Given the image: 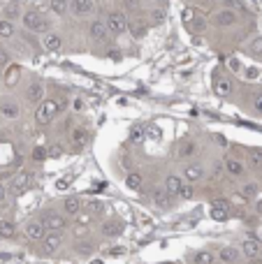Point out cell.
<instances>
[{
	"instance_id": "cell-1",
	"label": "cell",
	"mask_w": 262,
	"mask_h": 264,
	"mask_svg": "<svg viewBox=\"0 0 262 264\" xmlns=\"http://www.w3.org/2000/svg\"><path fill=\"white\" fill-rule=\"evenodd\" d=\"M58 109H61V107L56 105L53 100H44V102H40V107H37V111H35V123L37 125H49L53 118H56Z\"/></svg>"
},
{
	"instance_id": "cell-2",
	"label": "cell",
	"mask_w": 262,
	"mask_h": 264,
	"mask_svg": "<svg viewBox=\"0 0 262 264\" xmlns=\"http://www.w3.org/2000/svg\"><path fill=\"white\" fill-rule=\"evenodd\" d=\"M128 17H125V12H109V17H107V28H109V33L114 35H121L128 30Z\"/></svg>"
},
{
	"instance_id": "cell-3",
	"label": "cell",
	"mask_w": 262,
	"mask_h": 264,
	"mask_svg": "<svg viewBox=\"0 0 262 264\" xmlns=\"http://www.w3.org/2000/svg\"><path fill=\"white\" fill-rule=\"evenodd\" d=\"M21 19H24V26H26L30 33H47V28H49V23H47L37 12H26Z\"/></svg>"
},
{
	"instance_id": "cell-4",
	"label": "cell",
	"mask_w": 262,
	"mask_h": 264,
	"mask_svg": "<svg viewBox=\"0 0 262 264\" xmlns=\"http://www.w3.org/2000/svg\"><path fill=\"white\" fill-rule=\"evenodd\" d=\"M26 237L30 241H42L47 237V227H44L42 220H33V222H28L26 225Z\"/></svg>"
},
{
	"instance_id": "cell-5",
	"label": "cell",
	"mask_w": 262,
	"mask_h": 264,
	"mask_svg": "<svg viewBox=\"0 0 262 264\" xmlns=\"http://www.w3.org/2000/svg\"><path fill=\"white\" fill-rule=\"evenodd\" d=\"M88 33H91V37H93L95 42H105L107 37H109V28H107V21H100V19H95V21L91 23V28H88Z\"/></svg>"
},
{
	"instance_id": "cell-6",
	"label": "cell",
	"mask_w": 262,
	"mask_h": 264,
	"mask_svg": "<svg viewBox=\"0 0 262 264\" xmlns=\"http://www.w3.org/2000/svg\"><path fill=\"white\" fill-rule=\"evenodd\" d=\"M40 220L44 222V227H47V229H53V232H56V229H63V227H65V218H63L61 213H56V211H47Z\"/></svg>"
},
{
	"instance_id": "cell-7",
	"label": "cell",
	"mask_w": 262,
	"mask_h": 264,
	"mask_svg": "<svg viewBox=\"0 0 262 264\" xmlns=\"http://www.w3.org/2000/svg\"><path fill=\"white\" fill-rule=\"evenodd\" d=\"M239 257H241V250L235 246H223L218 250V260L223 264H237L239 262Z\"/></svg>"
},
{
	"instance_id": "cell-8",
	"label": "cell",
	"mask_w": 262,
	"mask_h": 264,
	"mask_svg": "<svg viewBox=\"0 0 262 264\" xmlns=\"http://www.w3.org/2000/svg\"><path fill=\"white\" fill-rule=\"evenodd\" d=\"M42 46L49 53L61 51V49H63V37L58 35V33H47V35L42 37Z\"/></svg>"
},
{
	"instance_id": "cell-9",
	"label": "cell",
	"mask_w": 262,
	"mask_h": 264,
	"mask_svg": "<svg viewBox=\"0 0 262 264\" xmlns=\"http://www.w3.org/2000/svg\"><path fill=\"white\" fill-rule=\"evenodd\" d=\"M223 167H225V172L230 176H241L246 172L244 162H241V160H237V158H232V155H227V158L223 160Z\"/></svg>"
},
{
	"instance_id": "cell-10",
	"label": "cell",
	"mask_w": 262,
	"mask_h": 264,
	"mask_svg": "<svg viewBox=\"0 0 262 264\" xmlns=\"http://www.w3.org/2000/svg\"><path fill=\"white\" fill-rule=\"evenodd\" d=\"M24 14H26V12H24V7H21L19 0H12V2H7V5L2 7V19H9V21L24 17Z\"/></svg>"
},
{
	"instance_id": "cell-11",
	"label": "cell",
	"mask_w": 262,
	"mask_h": 264,
	"mask_svg": "<svg viewBox=\"0 0 262 264\" xmlns=\"http://www.w3.org/2000/svg\"><path fill=\"white\" fill-rule=\"evenodd\" d=\"M0 114H2V118H7V121H14V118L21 116V107H19L17 102L5 100V102H0Z\"/></svg>"
},
{
	"instance_id": "cell-12",
	"label": "cell",
	"mask_w": 262,
	"mask_h": 264,
	"mask_svg": "<svg viewBox=\"0 0 262 264\" xmlns=\"http://www.w3.org/2000/svg\"><path fill=\"white\" fill-rule=\"evenodd\" d=\"M70 9L77 17H86L93 12V0H70Z\"/></svg>"
},
{
	"instance_id": "cell-13",
	"label": "cell",
	"mask_w": 262,
	"mask_h": 264,
	"mask_svg": "<svg viewBox=\"0 0 262 264\" xmlns=\"http://www.w3.org/2000/svg\"><path fill=\"white\" fill-rule=\"evenodd\" d=\"M42 241H44V248H42V250L47 253V255H51V253H56V250L61 248V234H56V232L47 234Z\"/></svg>"
},
{
	"instance_id": "cell-14",
	"label": "cell",
	"mask_w": 262,
	"mask_h": 264,
	"mask_svg": "<svg viewBox=\"0 0 262 264\" xmlns=\"http://www.w3.org/2000/svg\"><path fill=\"white\" fill-rule=\"evenodd\" d=\"M165 190L169 195H181V190H184V181H181L176 174H169L165 178Z\"/></svg>"
},
{
	"instance_id": "cell-15",
	"label": "cell",
	"mask_w": 262,
	"mask_h": 264,
	"mask_svg": "<svg viewBox=\"0 0 262 264\" xmlns=\"http://www.w3.org/2000/svg\"><path fill=\"white\" fill-rule=\"evenodd\" d=\"M169 197H172V195L167 193L165 188H153V193H151V199H153L156 206H160V209H167V206H169Z\"/></svg>"
},
{
	"instance_id": "cell-16",
	"label": "cell",
	"mask_w": 262,
	"mask_h": 264,
	"mask_svg": "<svg viewBox=\"0 0 262 264\" xmlns=\"http://www.w3.org/2000/svg\"><path fill=\"white\" fill-rule=\"evenodd\" d=\"M216 23L223 28H230L237 23V12H232V9H223V12H218L216 14Z\"/></svg>"
},
{
	"instance_id": "cell-17",
	"label": "cell",
	"mask_w": 262,
	"mask_h": 264,
	"mask_svg": "<svg viewBox=\"0 0 262 264\" xmlns=\"http://www.w3.org/2000/svg\"><path fill=\"white\" fill-rule=\"evenodd\" d=\"M241 253H244L248 260H255V257L262 253L260 243H258V241H253V239H248V241H244V243H241Z\"/></svg>"
},
{
	"instance_id": "cell-18",
	"label": "cell",
	"mask_w": 262,
	"mask_h": 264,
	"mask_svg": "<svg viewBox=\"0 0 262 264\" xmlns=\"http://www.w3.org/2000/svg\"><path fill=\"white\" fill-rule=\"evenodd\" d=\"M211 218L214 220H227V202L216 199V202L211 204Z\"/></svg>"
},
{
	"instance_id": "cell-19",
	"label": "cell",
	"mask_w": 262,
	"mask_h": 264,
	"mask_svg": "<svg viewBox=\"0 0 262 264\" xmlns=\"http://www.w3.org/2000/svg\"><path fill=\"white\" fill-rule=\"evenodd\" d=\"M202 176H204V167H202V165H197V162H192V165H188V167H186V178H188V181H192V183H195V181H200Z\"/></svg>"
},
{
	"instance_id": "cell-20",
	"label": "cell",
	"mask_w": 262,
	"mask_h": 264,
	"mask_svg": "<svg viewBox=\"0 0 262 264\" xmlns=\"http://www.w3.org/2000/svg\"><path fill=\"white\" fill-rule=\"evenodd\" d=\"M186 28L191 30L192 35H200V33H204V30H207V21H204V19H200V17H195V19H191V21L186 23Z\"/></svg>"
},
{
	"instance_id": "cell-21",
	"label": "cell",
	"mask_w": 262,
	"mask_h": 264,
	"mask_svg": "<svg viewBox=\"0 0 262 264\" xmlns=\"http://www.w3.org/2000/svg\"><path fill=\"white\" fill-rule=\"evenodd\" d=\"M125 185H128L130 190H135V193H137V190H142V185H144V178H142L140 172H130V174H128V178H125Z\"/></svg>"
},
{
	"instance_id": "cell-22",
	"label": "cell",
	"mask_w": 262,
	"mask_h": 264,
	"mask_svg": "<svg viewBox=\"0 0 262 264\" xmlns=\"http://www.w3.org/2000/svg\"><path fill=\"white\" fill-rule=\"evenodd\" d=\"M214 88H216L218 95H230V93H232V81L227 79V77H218L216 84H214Z\"/></svg>"
},
{
	"instance_id": "cell-23",
	"label": "cell",
	"mask_w": 262,
	"mask_h": 264,
	"mask_svg": "<svg viewBox=\"0 0 262 264\" xmlns=\"http://www.w3.org/2000/svg\"><path fill=\"white\" fill-rule=\"evenodd\" d=\"M28 181H30V176L26 174V172H19L17 176H14V178H12V183H9V188H12V190H24V188H26L28 185Z\"/></svg>"
},
{
	"instance_id": "cell-24",
	"label": "cell",
	"mask_w": 262,
	"mask_h": 264,
	"mask_svg": "<svg viewBox=\"0 0 262 264\" xmlns=\"http://www.w3.org/2000/svg\"><path fill=\"white\" fill-rule=\"evenodd\" d=\"M17 234V227L12 220H0V239H12Z\"/></svg>"
},
{
	"instance_id": "cell-25",
	"label": "cell",
	"mask_w": 262,
	"mask_h": 264,
	"mask_svg": "<svg viewBox=\"0 0 262 264\" xmlns=\"http://www.w3.org/2000/svg\"><path fill=\"white\" fill-rule=\"evenodd\" d=\"M28 100H30V102H44L42 100V95H44V90H42V86H40V84H30V86H28Z\"/></svg>"
},
{
	"instance_id": "cell-26",
	"label": "cell",
	"mask_w": 262,
	"mask_h": 264,
	"mask_svg": "<svg viewBox=\"0 0 262 264\" xmlns=\"http://www.w3.org/2000/svg\"><path fill=\"white\" fill-rule=\"evenodd\" d=\"M258 190H260V185L251 181V183H246V185H241V188H239V195H241L244 199H253L255 195H258Z\"/></svg>"
},
{
	"instance_id": "cell-27",
	"label": "cell",
	"mask_w": 262,
	"mask_h": 264,
	"mask_svg": "<svg viewBox=\"0 0 262 264\" xmlns=\"http://www.w3.org/2000/svg\"><path fill=\"white\" fill-rule=\"evenodd\" d=\"M86 141H88V132L86 130H74L72 132V146H74V149H81Z\"/></svg>"
},
{
	"instance_id": "cell-28",
	"label": "cell",
	"mask_w": 262,
	"mask_h": 264,
	"mask_svg": "<svg viewBox=\"0 0 262 264\" xmlns=\"http://www.w3.org/2000/svg\"><path fill=\"white\" fill-rule=\"evenodd\" d=\"M14 35V23L9 19H0V37L7 40V37Z\"/></svg>"
},
{
	"instance_id": "cell-29",
	"label": "cell",
	"mask_w": 262,
	"mask_h": 264,
	"mask_svg": "<svg viewBox=\"0 0 262 264\" xmlns=\"http://www.w3.org/2000/svg\"><path fill=\"white\" fill-rule=\"evenodd\" d=\"M79 211H81V202H79L77 197H68V199H65V213L77 216Z\"/></svg>"
},
{
	"instance_id": "cell-30",
	"label": "cell",
	"mask_w": 262,
	"mask_h": 264,
	"mask_svg": "<svg viewBox=\"0 0 262 264\" xmlns=\"http://www.w3.org/2000/svg\"><path fill=\"white\" fill-rule=\"evenodd\" d=\"M51 9L61 17V14H65L70 9V0H51Z\"/></svg>"
},
{
	"instance_id": "cell-31",
	"label": "cell",
	"mask_w": 262,
	"mask_h": 264,
	"mask_svg": "<svg viewBox=\"0 0 262 264\" xmlns=\"http://www.w3.org/2000/svg\"><path fill=\"white\" fill-rule=\"evenodd\" d=\"M195 153H197V144H195V141H184V144H181V155H184V158H192Z\"/></svg>"
},
{
	"instance_id": "cell-32",
	"label": "cell",
	"mask_w": 262,
	"mask_h": 264,
	"mask_svg": "<svg viewBox=\"0 0 262 264\" xmlns=\"http://www.w3.org/2000/svg\"><path fill=\"white\" fill-rule=\"evenodd\" d=\"M248 160H251V165H253V167H262V149L248 151Z\"/></svg>"
},
{
	"instance_id": "cell-33",
	"label": "cell",
	"mask_w": 262,
	"mask_h": 264,
	"mask_svg": "<svg viewBox=\"0 0 262 264\" xmlns=\"http://www.w3.org/2000/svg\"><path fill=\"white\" fill-rule=\"evenodd\" d=\"M195 264H214V255H211L209 250L197 253V257H195Z\"/></svg>"
},
{
	"instance_id": "cell-34",
	"label": "cell",
	"mask_w": 262,
	"mask_h": 264,
	"mask_svg": "<svg viewBox=\"0 0 262 264\" xmlns=\"http://www.w3.org/2000/svg\"><path fill=\"white\" fill-rule=\"evenodd\" d=\"M17 77H19V67H9L7 77H5V84H7V86H14V84H17Z\"/></svg>"
},
{
	"instance_id": "cell-35",
	"label": "cell",
	"mask_w": 262,
	"mask_h": 264,
	"mask_svg": "<svg viewBox=\"0 0 262 264\" xmlns=\"http://www.w3.org/2000/svg\"><path fill=\"white\" fill-rule=\"evenodd\" d=\"M130 141L132 144H142V141H144V132H142L140 128H132L130 130Z\"/></svg>"
},
{
	"instance_id": "cell-36",
	"label": "cell",
	"mask_w": 262,
	"mask_h": 264,
	"mask_svg": "<svg viewBox=\"0 0 262 264\" xmlns=\"http://www.w3.org/2000/svg\"><path fill=\"white\" fill-rule=\"evenodd\" d=\"M102 232H105L107 237H116V234L121 232V225H112V222H107L105 227H102Z\"/></svg>"
},
{
	"instance_id": "cell-37",
	"label": "cell",
	"mask_w": 262,
	"mask_h": 264,
	"mask_svg": "<svg viewBox=\"0 0 262 264\" xmlns=\"http://www.w3.org/2000/svg\"><path fill=\"white\" fill-rule=\"evenodd\" d=\"M165 19H167V14L163 9H153V12H151V21H153V23H163Z\"/></svg>"
},
{
	"instance_id": "cell-38",
	"label": "cell",
	"mask_w": 262,
	"mask_h": 264,
	"mask_svg": "<svg viewBox=\"0 0 262 264\" xmlns=\"http://www.w3.org/2000/svg\"><path fill=\"white\" fill-rule=\"evenodd\" d=\"M61 153H63V146H61V144H51V146L47 149V155H49V158H58Z\"/></svg>"
},
{
	"instance_id": "cell-39",
	"label": "cell",
	"mask_w": 262,
	"mask_h": 264,
	"mask_svg": "<svg viewBox=\"0 0 262 264\" xmlns=\"http://www.w3.org/2000/svg\"><path fill=\"white\" fill-rule=\"evenodd\" d=\"M68 185H70V176H63V178H58V181H56V190L65 193V190H68Z\"/></svg>"
},
{
	"instance_id": "cell-40",
	"label": "cell",
	"mask_w": 262,
	"mask_h": 264,
	"mask_svg": "<svg viewBox=\"0 0 262 264\" xmlns=\"http://www.w3.org/2000/svg\"><path fill=\"white\" fill-rule=\"evenodd\" d=\"M44 158H49V155H47V149H33V160H35V162H42Z\"/></svg>"
},
{
	"instance_id": "cell-41",
	"label": "cell",
	"mask_w": 262,
	"mask_h": 264,
	"mask_svg": "<svg viewBox=\"0 0 262 264\" xmlns=\"http://www.w3.org/2000/svg\"><path fill=\"white\" fill-rule=\"evenodd\" d=\"M251 51L253 53H262V37H255L253 44H251Z\"/></svg>"
},
{
	"instance_id": "cell-42",
	"label": "cell",
	"mask_w": 262,
	"mask_h": 264,
	"mask_svg": "<svg viewBox=\"0 0 262 264\" xmlns=\"http://www.w3.org/2000/svg\"><path fill=\"white\" fill-rule=\"evenodd\" d=\"M192 195H195V190H192L191 185H184V190H181V195H179V197H184V199H191Z\"/></svg>"
},
{
	"instance_id": "cell-43",
	"label": "cell",
	"mask_w": 262,
	"mask_h": 264,
	"mask_svg": "<svg viewBox=\"0 0 262 264\" xmlns=\"http://www.w3.org/2000/svg\"><path fill=\"white\" fill-rule=\"evenodd\" d=\"M9 63V53L5 51V49H2V46H0V67H5V65H7Z\"/></svg>"
},
{
	"instance_id": "cell-44",
	"label": "cell",
	"mask_w": 262,
	"mask_h": 264,
	"mask_svg": "<svg viewBox=\"0 0 262 264\" xmlns=\"http://www.w3.org/2000/svg\"><path fill=\"white\" fill-rule=\"evenodd\" d=\"M2 202H7V185L5 183H0V204Z\"/></svg>"
},
{
	"instance_id": "cell-45",
	"label": "cell",
	"mask_w": 262,
	"mask_h": 264,
	"mask_svg": "<svg viewBox=\"0 0 262 264\" xmlns=\"http://www.w3.org/2000/svg\"><path fill=\"white\" fill-rule=\"evenodd\" d=\"M253 109H255V111H258V114L262 116V95H258V97H255V102H253Z\"/></svg>"
},
{
	"instance_id": "cell-46",
	"label": "cell",
	"mask_w": 262,
	"mask_h": 264,
	"mask_svg": "<svg viewBox=\"0 0 262 264\" xmlns=\"http://www.w3.org/2000/svg\"><path fill=\"white\" fill-rule=\"evenodd\" d=\"M227 65H230V70H232V72H239V70H241V67H239V61H237V58H230V61H227Z\"/></svg>"
},
{
	"instance_id": "cell-47",
	"label": "cell",
	"mask_w": 262,
	"mask_h": 264,
	"mask_svg": "<svg viewBox=\"0 0 262 264\" xmlns=\"http://www.w3.org/2000/svg\"><path fill=\"white\" fill-rule=\"evenodd\" d=\"M191 19H195V17H192V12H191V9H184V23H188Z\"/></svg>"
},
{
	"instance_id": "cell-48",
	"label": "cell",
	"mask_w": 262,
	"mask_h": 264,
	"mask_svg": "<svg viewBox=\"0 0 262 264\" xmlns=\"http://www.w3.org/2000/svg\"><path fill=\"white\" fill-rule=\"evenodd\" d=\"M123 5H125V7H130V9H135V7H137V0H123Z\"/></svg>"
},
{
	"instance_id": "cell-49",
	"label": "cell",
	"mask_w": 262,
	"mask_h": 264,
	"mask_svg": "<svg viewBox=\"0 0 262 264\" xmlns=\"http://www.w3.org/2000/svg\"><path fill=\"white\" fill-rule=\"evenodd\" d=\"M246 74H248V79H253L255 74H258V67H248V70H246Z\"/></svg>"
},
{
	"instance_id": "cell-50",
	"label": "cell",
	"mask_w": 262,
	"mask_h": 264,
	"mask_svg": "<svg viewBox=\"0 0 262 264\" xmlns=\"http://www.w3.org/2000/svg\"><path fill=\"white\" fill-rule=\"evenodd\" d=\"M223 2H225V5H235L237 0H223Z\"/></svg>"
},
{
	"instance_id": "cell-51",
	"label": "cell",
	"mask_w": 262,
	"mask_h": 264,
	"mask_svg": "<svg viewBox=\"0 0 262 264\" xmlns=\"http://www.w3.org/2000/svg\"><path fill=\"white\" fill-rule=\"evenodd\" d=\"M91 264H102V262H97V260H95V262H91Z\"/></svg>"
},
{
	"instance_id": "cell-52",
	"label": "cell",
	"mask_w": 262,
	"mask_h": 264,
	"mask_svg": "<svg viewBox=\"0 0 262 264\" xmlns=\"http://www.w3.org/2000/svg\"><path fill=\"white\" fill-rule=\"evenodd\" d=\"M260 264H262V253H260Z\"/></svg>"
}]
</instances>
